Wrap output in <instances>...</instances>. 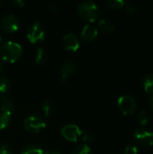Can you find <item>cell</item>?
Returning a JSON list of instances; mask_svg holds the SVG:
<instances>
[{"label": "cell", "instance_id": "obj_1", "mask_svg": "<svg viewBox=\"0 0 153 154\" xmlns=\"http://www.w3.org/2000/svg\"><path fill=\"white\" fill-rule=\"evenodd\" d=\"M23 53L22 46L14 41H8L0 46V58L6 62H15Z\"/></svg>", "mask_w": 153, "mask_h": 154}, {"label": "cell", "instance_id": "obj_2", "mask_svg": "<svg viewBox=\"0 0 153 154\" xmlns=\"http://www.w3.org/2000/svg\"><path fill=\"white\" fill-rule=\"evenodd\" d=\"M78 12L79 16L87 22H95L101 15V10L98 5L90 0L81 2L78 6Z\"/></svg>", "mask_w": 153, "mask_h": 154}, {"label": "cell", "instance_id": "obj_3", "mask_svg": "<svg viewBox=\"0 0 153 154\" xmlns=\"http://www.w3.org/2000/svg\"><path fill=\"white\" fill-rule=\"evenodd\" d=\"M23 126L26 131L32 134H37L46 127V122L44 117H42L41 116L32 114L28 116L24 119Z\"/></svg>", "mask_w": 153, "mask_h": 154}, {"label": "cell", "instance_id": "obj_4", "mask_svg": "<svg viewBox=\"0 0 153 154\" xmlns=\"http://www.w3.org/2000/svg\"><path fill=\"white\" fill-rule=\"evenodd\" d=\"M27 39L32 43L42 42L45 38V28L41 23L36 21L31 23L26 31Z\"/></svg>", "mask_w": 153, "mask_h": 154}, {"label": "cell", "instance_id": "obj_5", "mask_svg": "<svg viewBox=\"0 0 153 154\" xmlns=\"http://www.w3.org/2000/svg\"><path fill=\"white\" fill-rule=\"evenodd\" d=\"M0 27L5 32H14L20 27V20L16 15L13 14H5L0 19Z\"/></svg>", "mask_w": 153, "mask_h": 154}, {"label": "cell", "instance_id": "obj_6", "mask_svg": "<svg viewBox=\"0 0 153 154\" xmlns=\"http://www.w3.org/2000/svg\"><path fill=\"white\" fill-rule=\"evenodd\" d=\"M117 105H118V108L120 109V111L125 116L133 115L137 108L136 100L133 97L128 96V95L122 96L121 97H119L117 101Z\"/></svg>", "mask_w": 153, "mask_h": 154}, {"label": "cell", "instance_id": "obj_7", "mask_svg": "<svg viewBox=\"0 0 153 154\" xmlns=\"http://www.w3.org/2000/svg\"><path fill=\"white\" fill-rule=\"evenodd\" d=\"M61 135L70 142H78L82 134L81 129L74 124H69L64 125L60 130Z\"/></svg>", "mask_w": 153, "mask_h": 154}, {"label": "cell", "instance_id": "obj_8", "mask_svg": "<svg viewBox=\"0 0 153 154\" xmlns=\"http://www.w3.org/2000/svg\"><path fill=\"white\" fill-rule=\"evenodd\" d=\"M63 45L69 51H76L79 48V39L75 32H69L63 36Z\"/></svg>", "mask_w": 153, "mask_h": 154}, {"label": "cell", "instance_id": "obj_9", "mask_svg": "<svg viewBox=\"0 0 153 154\" xmlns=\"http://www.w3.org/2000/svg\"><path fill=\"white\" fill-rule=\"evenodd\" d=\"M135 141L142 146H152L153 133L145 130H137L134 133Z\"/></svg>", "mask_w": 153, "mask_h": 154}, {"label": "cell", "instance_id": "obj_10", "mask_svg": "<svg viewBox=\"0 0 153 154\" xmlns=\"http://www.w3.org/2000/svg\"><path fill=\"white\" fill-rule=\"evenodd\" d=\"M77 70V65L75 62L71 60L64 61L60 66V75H61V82L64 83L67 79L72 76Z\"/></svg>", "mask_w": 153, "mask_h": 154}, {"label": "cell", "instance_id": "obj_11", "mask_svg": "<svg viewBox=\"0 0 153 154\" xmlns=\"http://www.w3.org/2000/svg\"><path fill=\"white\" fill-rule=\"evenodd\" d=\"M97 34H98V31L96 28V26H94L93 24L87 23L83 27L80 36H81V39L85 42H92L93 40L96 38Z\"/></svg>", "mask_w": 153, "mask_h": 154}, {"label": "cell", "instance_id": "obj_12", "mask_svg": "<svg viewBox=\"0 0 153 154\" xmlns=\"http://www.w3.org/2000/svg\"><path fill=\"white\" fill-rule=\"evenodd\" d=\"M12 119V113L0 106V130L6 128Z\"/></svg>", "mask_w": 153, "mask_h": 154}, {"label": "cell", "instance_id": "obj_13", "mask_svg": "<svg viewBox=\"0 0 153 154\" xmlns=\"http://www.w3.org/2000/svg\"><path fill=\"white\" fill-rule=\"evenodd\" d=\"M0 106L13 113L14 108V102L11 96L9 95H1L0 96Z\"/></svg>", "mask_w": 153, "mask_h": 154}, {"label": "cell", "instance_id": "obj_14", "mask_svg": "<svg viewBox=\"0 0 153 154\" xmlns=\"http://www.w3.org/2000/svg\"><path fill=\"white\" fill-rule=\"evenodd\" d=\"M21 154H43V150L40 145L32 143L25 145L22 149Z\"/></svg>", "mask_w": 153, "mask_h": 154}, {"label": "cell", "instance_id": "obj_15", "mask_svg": "<svg viewBox=\"0 0 153 154\" xmlns=\"http://www.w3.org/2000/svg\"><path fill=\"white\" fill-rule=\"evenodd\" d=\"M98 26L99 28L106 33H111L114 32L115 30V25L112 22L106 20V19H102L98 22Z\"/></svg>", "mask_w": 153, "mask_h": 154}, {"label": "cell", "instance_id": "obj_16", "mask_svg": "<svg viewBox=\"0 0 153 154\" xmlns=\"http://www.w3.org/2000/svg\"><path fill=\"white\" fill-rule=\"evenodd\" d=\"M47 58H48V55H47V52H46L45 49L42 48V47L37 48L36 52H35V62L37 64L41 65V64L44 63L47 60Z\"/></svg>", "mask_w": 153, "mask_h": 154}, {"label": "cell", "instance_id": "obj_17", "mask_svg": "<svg viewBox=\"0 0 153 154\" xmlns=\"http://www.w3.org/2000/svg\"><path fill=\"white\" fill-rule=\"evenodd\" d=\"M142 85L147 93L153 94V74H148L143 78Z\"/></svg>", "mask_w": 153, "mask_h": 154}, {"label": "cell", "instance_id": "obj_18", "mask_svg": "<svg viewBox=\"0 0 153 154\" xmlns=\"http://www.w3.org/2000/svg\"><path fill=\"white\" fill-rule=\"evenodd\" d=\"M11 87L10 80L6 77H0V94H6Z\"/></svg>", "mask_w": 153, "mask_h": 154}, {"label": "cell", "instance_id": "obj_19", "mask_svg": "<svg viewBox=\"0 0 153 154\" xmlns=\"http://www.w3.org/2000/svg\"><path fill=\"white\" fill-rule=\"evenodd\" d=\"M105 5L110 9L116 10V9H120L124 7L125 4L123 0H106L105 2Z\"/></svg>", "mask_w": 153, "mask_h": 154}, {"label": "cell", "instance_id": "obj_20", "mask_svg": "<svg viewBox=\"0 0 153 154\" xmlns=\"http://www.w3.org/2000/svg\"><path fill=\"white\" fill-rule=\"evenodd\" d=\"M41 110H42L45 116H50L54 112V106H53V105H52V103L50 101L46 100V101L43 102V104L41 106Z\"/></svg>", "mask_w": 153, "mask_h": 154}, {"label": "cell", "instance_id": "obj_21", "mask_svg": "<svg viewBox=\"0 0 153 154\" xmlns=\"http://www.w3.org/2000/svg\"><path fill=\"white\" fill-rule=\"evenodd\" d=\"M72 154H92V152L89 146H87V144H82L77 146L73 150Z\"/></svg>", "mask_w": 153, "mask_h": 154}, {"label": "cell", "instance_id": "obj_22", "mask_svg": "<svg viewBox=\"0 0 153 154\" xmlns=\"http://www.w3.org/2000/svg\"><path fill=\"white\" fill-rule=\"evenodd\" d=\"M150 118L148 116V115L146 114V112L144 111H140L137 115V121L139 122V124L141 125H147V123L149 122Z\"/></svg>", "mask_w": 153, "mask_h": 154}, {"label": "cell", "instance_id": "obj_23", "mask_svg": "<svg viewBox=\"0 0 153 154\" xmlns=\"http://www.w3.org/2000/svg\"><path fill=\"white\" fill-rule=\"evenodd\" d=\"M0 154H14V153L13 148H12L9 144L5 143V144H3V145L0 147Z\"/></svg>", "mask_w": 153, "mask_h": 154}, {"label": "cell", "instance_id": "obj_24", "mask_svg": "<svg viewBox=\"0 0 153 154\" xmlns=\"http://www.w3.org/2000/svg\"><path fill=\"white\" fill-rule=\"evenodd\" d=\"M83 141L86 143H93L96 142V138L95 136L92 134H86L84 136H83Z\"/></svg>", "mask_w": 153, "mask_h": 154}, {"label": "cell", "instance_id": "obj_25", "mask_svg": "<svg viewBox=\"0 0 153 154\" xmlns=\"http://www.w3.org/2000/svg\"><path fill=\"white\" fill-rule=\"evenodd\" d=\"M136 5L133 3H127L125 5V11L129 14H133L134 12H136Z\"/></svg>", "mask_w": 153, "mask_h": 154}, {"label": "cell", "instance_id": "obj_26", "mask_svg": "<svg viewBox=\"0 0 153 154\" xmlns=\"http://www.w3.org/2000/svg\"><path fill=\"white\" fill-rule=\"evenodd\" d=\"M124 154H138V149L136 146L133 145H129L125 148Z\"/></svg>", "mask_w": 153, "mask_h": 154}, {"label": "cell", "instance_id": "obj_27", "mask_svg": "<svg viewBox=\"0 0 153 154\" xmlns=\"http://www.w3.org/2000/svg\"><path fill=\"white\" fill-rule=\"evenodd\" d=\"M12 4L14 5L17 7H23L25 5V2L23 0H13L12 1Z\"/></svg>", "mask_w": 153, "mask_h": 154}, {"label": "cell", "instance_id": "obj_28", "mask_svg": "<svg viewBox=\"0 0 153 154\" xmlns=\"http://www.w3.org/2000/svg\"><path fill=\"white\" fill-rule=\"evenodd\" d=\"M45 154H61L59 151L57 150H49L48 152H46Z\"/></svg>", "mask_w": 153, "mask_h": 154}, {"label": "cell", "instance_id": "obj_29", "mask_svg": "<svg viewBox=\"0 0 153 154\" xmlns=\"http://www.w3.org/2000/svg\"><path fill=\"white\" fill-rule=\"evenodd\" d=\"M50 8L52 11H57V10H58V8H59V6H58L57 5H55V4H51Z\"/></svg>", "mask_w": 153, "mask_h": 154}, {"label": "cell", "instance_id": "obj_30", "mask_svg": "<svg viewBox=\"0 0 153 154\" xmlns=\"http://www.w3.org/2000/svg\"><path fill=\"white\" fill-rule=\"evenodd\" d=\"M149 103H150V106L151 107V109L153 110V95L151 97V98H150V101H149Z\"/></svg>", "mask_w": 153, "mask_h": 154}, {"label": "cell", "instance_id": "obj_31", "mask_svg": "<svg viewBox=\"0 0 153 154\" xmlns=\"http://www.w3.org/2000/svg\"><path fill=\"white\" fill-rule=\"evenodd\" d=\"M3 69H4V66H3V63H2L1 60H0V72L3 71Z\"/></svg>", "mask_w": 153, "mask_h": 154}, {"label": "cell", "instance_id": "obj_32", "mask_svg": "<svg viewBox=\"0 0 153 154\" xmlns=\"http://www.w3.org/2000/svg\"><path fill=\"white\" fill-rule=\"evenodd\" d=\"M1 41H2V37H1V35H0V42H1Z\"/></svg>", "mask_w": 153, "mask_h": 154}, {"label": "cell", "instance_id": "obj_33", "mask_svg": "<svg viewBox=\"0 0 153 154\" xmlns=\"http://www.w3.org/2000/svg\"><path fill=\"white\" fill-rule=\"evenodd\" d=\"M0 143H1V141H0Z\"/></svg>", "mask_w": 153, "mask_h": 154}]
</instances>
